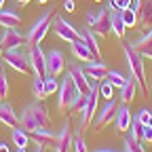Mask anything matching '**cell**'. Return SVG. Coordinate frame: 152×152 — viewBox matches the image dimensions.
<instances>
[{"label": "cell", "instance_id": "cell-1", "mask_svg": "<svg viewBox=\"0 0 152 152\" xmlns=\"http://www.w3.org/2000/svg\"><path fill=\"white\" fill-rule=\"evenodd\" d=\"M19 127H21L26 133H34L40 127H51L49 108L40 99H34V102L26 104L23 110H21V116H19Z\"/></svg>", "mask_w": 152, "mask_h": 152}, {"label": "cell", "instance_id": "cell-2", "mask_svg": "<svg viewBox=\"0 0 152 152\" xmlns=\"http://www.w3.org/2000/svg\"><path fill=\"white\" fill-rule=\"evenodd\" d=\"M125 59H127V66H129V70H131V76L135 78L137 87L146 91L148 87H146V68H144V57L140 55V51L133 47L131 42H127V45H125Z\"/></svg>", "mask_w": 152, "mask_h": 152}, {"label": "cell", "instance_id": "cell-3", "mask_svg": "<svg viewBox=\"0 0 152 152\" xmlns=\"http://www.w3.org/2000/svg\"><path fill=\"white\" fill-rule=\"evenodd\" d=\"M55 11H57V9H53V7L47 9V11H42V15L32 23V28H30L28 34H26L28 47H32V45H40V42H42V38H45V36L49 34V30H51V21H53Z\"/></svg>", "mask_w": 152, "mask_h": 152}, {"label": "cell", "instance_id": "cell-4", "mask_svg": "<svg viewBox=\"0 0 152 152\" xmlns=\"http://www.w3.org/2000/svg\"><path fill=\"white\" fill-rule=\"evenodd\" d=\"M57 93H59V97H57V108H59V112H61V114L72 112L74 99L78 97L80 91H78V87L74 85V80L70 78V74L59 83V89H57Z\"/></svg>", "mask_w": 152, "mask_h": 152}, {"label": "cell", "instance_id": "cell-5", "mask_svg": "<svg viewBox=\"0 0 152 152\" xmlns=\"http://www.w3.org/2000/svg\"><path fill=\"white\" fill-rule=\"evenodd\" d=\"M87 26L93 30V34L97 38H106L110 36V9L102 7L99 11H91L87 13Z\"/></svg>", "mask_w": 152, "mask_h": 152}, {"label": "cell", "instance_id": "cell-6", "mask_svg": "<svg viewBox=\"0 0 152 152\" xmlns=\"http://www.w3.org/2000/svg\"><path fill=\"white\" fill-rule=\"evenodd\" d=\"M99 83L97 80H91L89 87V97H87V106L80 112V129H85L89 123H93V114H97V102H99Z\"/></svg>", "mask_w": 152, "mask_h": 152}, {"label": "cell", "instance_id": "cell-7", "mask_svg": "<svg viewBox=\"0 0 152 152\" xmlns=\"http://www.w3.org/2000/svg\"><path fill=\"white\" fill-rule=\"evenodd\" d=\"M51 30L55 32V36L64 42H74L76 38H80V30H76V26H72L68 19H64L61 15H53L51 21Z\"/></svg>", "mask_w": 152, "mask_h": 152}, {"label": "cell", "instance_id": "cell-8", "mask_svg": "<svg viewBox=\"0 0 152 152\" xmlns=\"http://www.w3.org/2000/svg\"><path fill=\"white\" fill-rule=\"evenodd\" d=\"M2 59L9 68L17 70V72H21V74H28L32 68H30V57L23 49H7L2 53Z\"/></svg>", "mask_w": 152, "mask_h": 152}, {"label": "cell", "instance_id": "cell-9", "mask_svg": "<svg viewBox=\"0 0 152 152\" xmlns=\"http://www.w3.org/2000/svg\"><path fill=\"white\" fill-rule=\"evenodd\" d=\"M116 108H118V102L116 99H108L106 106L95 114V121H93V131H102L104 127H108L110 123H114V116H116Z\"/></svg>", "mask_w": 152, "mask_h": 152}, {"label": "cell", "instance_id": "cell-10", "mask_svg": "<svg viewBox=\"0 0 152 152\" xmlns=\"http://www.w3.org/2000/svg\"><path fill=\"white\" fill-rule=\"evenodd\" d=\"M28 57H30V68L34 76H47V53L40 49V45L28 47Z\"/></svg>", "mask_w": 152, "mask_h": 152}, {"label": "cell", "instance_id": "cell-11", "mask_svg": "<svg viewBox=\"0 0 152 152\" xmlns=\"http://www.w3.org/2000/svg\"><path fill=\"white\" fill-rule=\"evenodd\" d=\"M0 45L2 49H21L23 45L28 47L26 34H21L17 28H2V34H0Z\"/></svg>", "mask_w": 152, "mask_h": 152}, {"label": "cell", "instance_id": "cell-12", "mask_svg": "<svg viewBox=\"0 0 152 152\" xmlns=\"http://www.w3.org/2000/svg\"><path fill=\"white\" fill-rule=\"evenodd\" d=\"M66 68V55L59 49H51L47 53V76H59Z\"/></svg>", "mask_w": 152, "mask_h": 152}, {"label": "cell", "instance_id": "cell-13", "mask_svg": "<svg viewBox=\"0 0 152 152\" xmlns=\"http://www.w3.org/2000/svg\"><path fill=\"white\" fill-rule=\"evenodd\" d=\"M72 140H74V131L72 125L66 121L61 129L57 131V140H55V152H70L72 150Z\"/></svg>", "mask_w": 152, "mask_h": 152}, {"label": "cell", "instance_id": "cell-14", "mask_svg": "<svg viewBox=\"0 0 152 152\" xmlns=\"http://www.w3.org/2000/svg\"><path fill=\"white\" fill-rule=\"evenodd\" d=\"M68 74H70V78L74 80V85L78 87V91H83V93H87V91H89V87H91V78L85 74V70H83V66H80V64L72 61V64L68 66Z\"/></svg>", "mask_w": 152, "mask_h": 152}, {"label": "cell", "instance_id": "cell-15", "mask_svg": "<svg viewBox=\"0 0 152 152\" xmlns=\"http://www.w3.org/2000/svg\"><path fill=\"white\" fill-rule=\"evenodd\" d=\"M137 23L144 32L152 30V0H140L137 2Z\"/></svg>", "mask_w": 152, "mask_h": 152}, {"label": "cell", "instance_id": "cell-16", "mask_svg": "<svg viewBox=\"0 0 152 152\" xmlns=\"http://www.w3.org/2000/svg\"><path fill=\"white\" fill-rule=\"evenodd\" d=\"M83 70H85V74L89 76L91 80H97V83H102L106 76H108V66H106L102 59H91V61H87V64L83 66Z\"/></svg>", "mask_w": 152, "mask_h": 152}, {"label": "cell", "instance_id": "cell-17", "mask_svg": "<svg viewBox=\"0 0 152 152\" xmlns=\"http://www.w3.org/2000/svg\"><path fill=\"white\" fill-rule=\"evenodd\" d=\"M30 137L36 146H55V140H57V131H53L51 127H40V129H36L34 133H30Z\"/></svg>", "mask_w": 152, "mask_h": 152}, {"label": "cell", "instance_id": "cell-18", "mask_svg": "<svg viewBox=\"0 0 152 152\" xmlns=\"http://www.w3.org/2000/svg\"><path fill=\"white\" fill-rule=\"evenodd\" d=\"M131 123H133V114L129 110V104H118L116 116H114V125H116V129L121 133H127L129 127H131Z\"/></svg>", "mask_w": 152, "mask_h": 152}, {"label": "cell", "instance_id": "cell-19", "mask_svg": "<svg viewBox=\"0 0 152 152\" xmlns=\"http://www.w3.org/2000/svg\"><path fill=\"white\" fill-rule=\"evenodd\" d=\"M0 123H2L4 127H9V129L19 127V116H17V112L13 110V106H11L9 102H2V99H0Z\"/></svg>", "mask_w": 152, "mask_h": 152}, {"label": "cell", "instance_id": "cell-20", "mask_svg": "<svg viewBox=\"0 0 152 152\" xmlns=\"http://www.w3.org/2000/svg\"><path fill=\"white\" fill-rule=\"evenodd\" d=\"M131 45L140 51V55L144 57V59H152V30L144 32V34H142L140 38H135Z\"/></svg>", "mask_w": 152, "mask_h": 152}, {"label": "cell", "instance_id": "cell-21", "mask_svg": "<svg viewBox=\"0 0 152 152\" xmlns=\"http://www.w3.org/2000/svg\"><path fill=\"white\" fill-rule=\"evenodd\" d=\"M0 26L2 28H19L21 26V15L17 9L9 7V9H0Z\"/></svg>", "mask_w": 152, "mask_h": 152}, {"label": "cell", "instance_id": "cell-22", "mask_svg": "<svg viewBox=\"0 0 152 152\" xmlns=\"http://www.w3.org/2000/svg\"><path fill=\"white\" fill-rule=\"evenodd\" d=\"M80 38L85 40V45L89 47V51L93 53V59H102V47H99V42H97V36L93 34V30H91L89 26L80 30Z\"/></svg>", "mask_w": 152, "mask_h": 152}, {"label": "cell", "instance_id": "cell-23", "mask_svg": "<svg viewBox=\"0 0 152 152\" xmlns=\"http://www.w3.org/2000/svg\"><path fill=\"white\" fill-rule=\"evenodd\" d=\"M70 49H72V55H74V59H76V61L87 64V61L93 59V53L89 51V47L85 45L83 38H76L74 42H70Z\"/></svg>", "mask_w": 152, "mask_h": 152}, {"label": "cell", "instance_id": "cell-24", "mask_svg": "<svg viewBox=\"0 0 152 152\" xmlns=\"http://www.w3.org/2000/svg\"><path fill=\"white\" fill-rule=\"evenodd\" d=\"M125 30H127V26L123 21L121 11H110V32L116 36V38H123L125 36Z\"/></svg>", "mask_w": 152, "mask_h": 152}, {"label": "cell", "instance_id": "cell-25", "mask_svg": "<svg viewBox=\"0 0 152 152\" xmlns=\"http://www.w3.org/2000/svg\"><path fill=\"white\" fill-rule=\"evenodd\" d=\"M135 91H137V83L133 76H127V83L121 87V102L123 104H131L135 99Z\"/></svg>", "mask_w": 152, "mask_h": 152}, {"label": "cell", "instance_id": "cell-26", "mask_svg": "<svg viewBox=\"0 0 152 152\" xmlns=\"http://www.w3.org/2000/svg\"><path fill=\"white\" fill-rule=\"evenodd\" d=\"M11 140L17 148H26L30 144V133H26L21 127H15V129H11Z\"/></svg>", "mask_w": 152, "mask_h": 152}, {"label": "cell", "instance_id": "cell-27", "mask_svg": "<svg viewBox=\"0 0 152 152\" xmlns=\"http://www.w3.org/2000/svg\"><path fill=\"white\" fill-rule=\"evenodd\" d=\"M125 152H146L144 142L137 140V137H133L131 133L127 131V137H125Z\"/></svg>", "mask_w": 152, "mask_h": 152}, {"label": "cell", "instance_id": "cell-28", "mask_svg": "<svg viewBox=\"0 0 152 152\" xmlns=\"http://www.w3.org/2000/svg\"><path fill=\"white\" fill-rule=\"evenodd\" d=\"M32 95H34V99H40V102L47 97L45 78H42V76H34V80H32Z\"/></svg>", "mask_w": 152, "mask_h": 152}, {"label": "cell", "instance_id": "cell-29", "mask_svg": "<svg viewBox=\"0 0 152 152\" xmlns=\"http://www.w3.org/2000/svg\"><path fill=\"white\" fill-rule=\"evenodd\" d=\"M72 148H74V152H89V150H87V142H85V137H83V129H80V127L74 131Z\"/></svg>", "mask_w": 152, "mask_h": 152}, {"label": "cell", "instance_id": "cell-30", "mask_svg": "<svg viewBox=\"0 0 152 152\" xmlns=\"http://www.w3.org/2000/svg\"><path fill=\"white\" fill-rule=\"evenodd\" d=\"M121 15H123V21H125L127 28H135V26H137V11L133 9V7L121 11Z\"/></svg>", "mask_w": 152, "mask_h": 152}, {"label": "cell", "instance_id": "cell-31", "mask_svg": "<svg viewBox=\"0 0 152 152\" xmlns=\"http://www.w3.org/2000/svg\"><path fill=\"white\" fill-rule=\"evenodd\" d=\"M106 78L114 85V89H121V87L127 83V76H125V74H121L118 70H108V76H106Z\"/></svg>", "mask_w": 152, "mask_h": 152}, {"label": "cell", "instance_id": "cell-32", "mask_svg": "<svg viewBox=\"0 0 152 152\" xmlns=\"http://www.w3.org/2000/svg\"><path fill=\"white\" fill-rule=\"evenodd\" d=\"M99 95H102V97H106V99H112V97H114V85H112L108 78H104V80L99 83Z\"/></svg>", "mask_w": 152, "mask_h": 152}, {"label": "cell", "instance_id": "cell-33", "mask_svg": "<svg viewBox=\"0 0 152 152\" xmlns=\"http://www.w3.org/2000/svg\"><path fill=\"white\" fill-rule=\"evenodd\" d=\"M57 89H59V83H57L55 76H45V91H47V97H49V95H55Z\"/></svg>", "mask_w": 152, "mask_h": 152}, {"label": "cell", "instance_id": "cell-34", "mask_svg": "<svg viewBox=\"0 0 152 152\" xmlns=\"http://www.w3.org/2000/svg\"><path fill=\"white\" fill-rule=\"evenodd\" d=\"M87 97H89V91H87V93H83V91H80V93H78V97L74 99V106H72V110L80 114V112H83V108L87 106Z\"/></svg>", "mask_w": 152, "mask_h": 152}, {"label": "cell", "instance_id": "cell-35", "mask_svg": "<svg viewBox=\"0 0 152 152\" xmlns=\"http://www.w3.org/2000/svg\"><path fill=\"white\" fill-rule=\"evenodd\" d=\"M9 97V78L4 72H0V99Z\"/></svg>", "mask_w": 152, "mask_h": 152}, {"label": "cell", "instance_id": "cell-36", "mask_svg": "<svg viewBox=\"0 0 152 152\" xmlns=\"http://www.w3.org/2000/svg\"><path fill=\"white\" fill-rule=\"evenodd\" d=\"M148 116H150V110L148 108H142L135 116H133V121H137V123H142V125H146L148 123Z\"/></svg>", "mask_w": 152, "mask_h": 152}, {"label": "cell", "instance_id": "cell-37", "mask_svg": "<svg viewBox=\"0 0 152 152\" xmlns=\"http://www.w3.org/2000/svg\"><path fill=\"white\" fill-rule=\"evenodd\" d=\"M144 144H152V127H144Z\"/></svg>", "mask_w": 152, "mask_h": 152}, {"label": "cell", "instance_id": "cell-38", "mask_svg": "<svg viewBox=\"0 0 152 152\" xmlns=\"http://www.w3.org/2000/svg\"><path fill=\"white\" fill-rule=\"evenodd\" d=\"M64 9L68 13H74L76 11V4H74V0H64Z\"/></svg>", "mask_w": 152, "mask_h": 152}, {"label": "cell", "instance_id": "cell-39", "mask_svg": "<svg viewBox=\"0 0 152 152\" xmlns=\"http://www.w3.org/2000/svg\"><path fill=\"white\" fill-rule=\"evenodd\" d=\"M0 152H11V148H9V144H4V142H2V144H0Z\"/></svg>", "mask_w": 152, "mask_h": 152}, {"label": "cell", "instance_id": "cell-40", "mask_svg": "<svg viewBox=\"0 0 152 152\" xmlns=\"http://www.w3.org/2000/svg\"><path fill=\"white\" fill-rule=\"evenodd\" d=\"M47 150H49L47 146H36V150H34V152H47Z\"/></svg>", "mask_w": 152, "mask_h": 152}, {"label": "cell", "instance_id": "cell-41", "mask_svg": "<svg viewBox=\"0 0 152 152\" xmlns=\"http://www.w3.org/2000/svg\"><path fill=\"white\" fill-rule=\"evenodd\" d=\"M93 152H116V150H112V148H99V150H93Z\"/></svg>", "mask_w": 152, "mask_h": 152}, {"label": "cell", "instance_id": "cell-42", "mask_svg": "<svg viewBox=\"0 0 152 152\" xmlns=\"http://www.w3.org/2000/svg\"><path fill=\"white\" fill-rule=\"evenodd\" d=\"M15 2H19V4H28V2H32V0H15Z\"/></svg>", "mask_w": 152, "mask_h": 152}, {"label": "cell", "instance_id": "cell-43", "mask_svg": "<svg viewBox=\"0 0 152 152\" xmlns=\"http://www.w3.org/2000/svg\"><path fill=\"white\" fill-rule=\"evenodd\" d=\"M148 127H152V112H150V116H148V123H146Z\"/></svg>", "mask_w": 152, "mask_h": 152}, {"label": "cell", "instance_id": "cell-44", "mask_svg": "<svg viewBox=\"0 0 152 152\" xmlns=\"http://www.w3.org/2000/svg\"><path fill=\"white\" fill-rule=\"evenodd\" d=\"M36 2H38V4H47V2H49V0H36Z\"/></svg>", "mask_w": 152, "mask_h": 152}, {"label": "cell", "instance_id": "cell-45", "mask_svg": "<svg viewBox=\"0 0 152 152\" xmlns=\"http://www.w3.org/2000/svg\"><path fill=\"white\" fill-rule=\"evenodd\" d=\"M4 2H7V0H0V9H2V7H4Z\"/></svg>", "mask_w": 152, "mask_h": 152}, {"label": "cell", "instance_id": "cell-46", "mask_svg": "<svg viewBox=\"0 0 152 152\" xmlns=\"http://www.w3.org/2000/svg\"><path fill=\"white\" fill-rule=\"evenodd\" d=\"M2 53H4V49H2V45H0V57H2Z\"/></svg>", "mask_w": 152, "mask_h": 152}, {"label": "cell", "instance_id": "cell-47", "mask_svg": "<svg viewBox=\"0 0 152 152\" xmlns=\"http://www.w3.org/2000/svg\"><path fill=\"white\" fill-rule=\"evenodd\" d=\"M17 152H26V148H17Z\"/></svg>", "mask_w": 152, "mask_h": 152}, {"label": "cell", "instance_id": "cell-48", "mask_svg": "<svg viewBox=\"0 0 152 152\" xmlns=\"http://www.w3.org/2000/svg\"><path fill=\"white\" fill-rule=\"evenodd\" d=\"M93 2H102V0H93Z\"/></svg>", "mask_w": 152, "mask_h": 152}]
</instances>
